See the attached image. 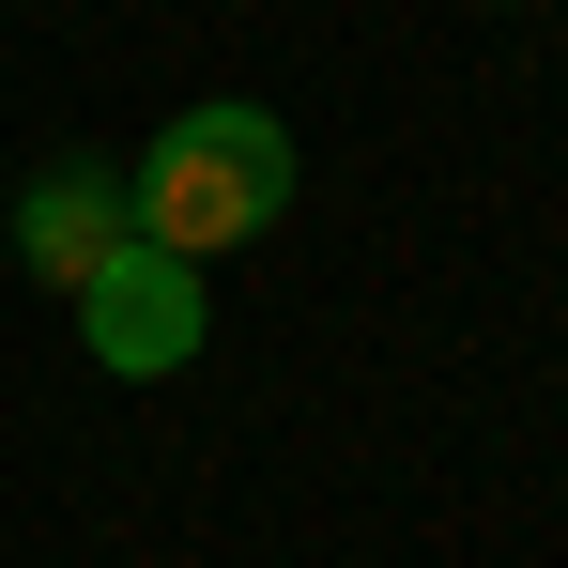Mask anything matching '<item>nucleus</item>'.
Here are the masks:
<instances>
[{
	"label": "nucleus",
	"instance_id": "nucleus-1",
	"mask_svg": "<svg viewBox=\"0 0 568 568\" xmlns=\"http://www.w3.org/2000/svg\"><path fill=\"white\" fill-rule=\"evenodd\" d=\"M139 246H170V262H215V246H246V231H277L292 215V123L277 108H185L139 170Z\"/></svg>",
	"mask_w": 568,
	"mask_h": 568
},
{
	"label": "nucleus",
	"instance_id": "nucleus-2",
	"mask_svg": "<svg viewBox=\"0 0 568 568\" xmlns=\"http://www.w3.org/2000/svg\"><path fill=\"white\" fill-rule=\"evenodd\" d=\"M200 262H170V246H139L123 231V262H108L93 292H78V338H93V369H123V384H170L200 354Z\"/></svg>",
	"mask_w": 568,
	"mask_h": 568
},
{
	"label": "nucleus",
	"instance_id": "nucleus-3",
	"mask_svg": "<svg viewBox=\"0 0 568 568\" xmlns=\"http://www.w3.org/2000/svg\"><path fill=\"white\" fill-rule=\"evenodd\" d=\"M123 231H139V200H123L108 154H47V170L16 185V262L47 292H93L108 262H123Z\"/></svg>",
	"mask_w": 568,
	"mask_h": 568
}]
</instances>
